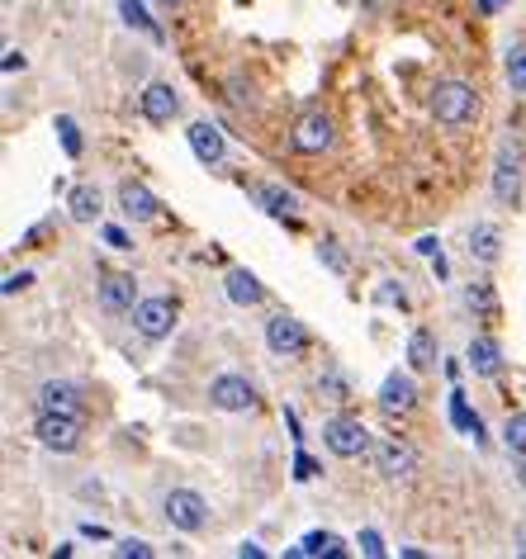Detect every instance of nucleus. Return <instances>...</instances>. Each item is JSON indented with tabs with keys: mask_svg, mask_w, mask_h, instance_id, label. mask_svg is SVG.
<instances>
[{
	"mask_svg": "<svg viewBox=\"0 0 526 559\" xmlns=\"http://www.w3.org/2000/svg\"><path fill=\"white\" fill-rule=\"evenodd\" d=\"M493 5H503V0H479V10H484V15H489Z\"/></svg>",
	"mask_w": 526,
	"mask_h": 559,
	"instance_id": "obj_40",
	"label": "nucleus"
},
{
	"mask_svg": "<svg viewBox=\"0 0 526 559\" xmlns=\"http://www.w3.org/2000/svg\"><path fill=\"white\" fill-rule=\"evenodd\" d=\"M34 408H38V413L86 417V408H81V389H76V384H67V379H48V384L34 394Z\"/></svg>",
	"mask_w": 526,
	"mask_h": 559,
	"instance_id": "obj_10",
	"label": "nucleus"
},
{
	"mask_svg": "<svg viewBox=\"0 0 526 559\" xmlns=\"http://www.w3.org/2000/svg\"><path fill=\"white\" fill-rule=\"evenodd\" d=\"M503 441H508L512 455H526V413H512L503 422Z\"/></svg>",
	"mask_w": 526,
	"mask_h": 559,
	"instance_id": "obj_26",
	"label": "nucleus"
},
{
	"mask_svg": "<svg viewBox=\"0 0 526 559\" xmlns=\"http://www.w3.org/2000/svg\"><path fill=\"white\" fill-rule=\"evenodd\" d=\"M318 256H323V261H327V266H332V271H346V256L337 252L332 242H323V247H318Z\"/></svg>",
	"mask_w": 526,
	"mask_h": 559,
	"instance_id": "obj_33",
	"label": "nucleus"
},
{
	"mask_svg": "<svg viewBox=\"0 0 526 559\" xmlns=\"http://www.w3.org/2000/svg\"><path fill=\"white\" fill-rule=\"evenodd\" d=\"M323 441L332 455H342V460H361L370 451V432H365L356 417H332L323 427Z\"/></svg>",
	"mask_w": 526,
	"mask_h": 559,
	"instance_id": "obj_3",
	"label": "nucleus"
},
{
	"mask_svg": "<svg viewBox=\"0 0 526 559\" xmlns=\"http://www.w3.org/2000/svg\"><path fill=\"white\" fill-rule=\"evenodd\" d=\"M5 72H24V53L19 48H5Z\"/></svg>",
	"mask_w": 526,
	"mask_h": 559,
	"instance_id": "obj_37",
	"label": "nucleus"
},
{
	"mask_svg": "<svg viewBox=\"0 0 526 559\" xmlns=\"http://www.w3.org/2000/svg\"><path fill=\"white\" fill-rule=\"evenodd\" d=\"M114 555H124V559H147V555H152V545H147V541H119V545H114Z\"/></svg>",
	"mask_w": 526,
	"mask_h": 559,
	"instance_id": "obj_30",
	"label": "nucleus"
},
{
	"mask_svg": "<svg viewBox=\"0 0 526 559\" xmlns=\"http://www.w3.org/2000/svg\"><path fill=\"white\" fill-rule=\"evenodd\" d=\"M517 195H522V157H517L512 147H503V152H498V166H493V199H498L503 209H512Z\"/></svg>",
	"mask_w": 526,
	"mask_h": 559,
	"instance_id": "obj_9",
	"label": "nucleus"
},
{
	"mask_svg": "<svg viewBox=\"0 0 526 559\" xmlns=\"http://www.w3.org/2000/svg\"><path fill=\"white\" fill-rule=\"evenodd\" d=\"M290 143H294V152H327V147H332V119H327L323 109L299 114V124H294Z\"/></svg>",
	"mask_w": 526,
	"mask_h": 559,
	"instance_id": "obj_7",
	"label": "nucleus"
},
{
	"mask_svg": "<svg viewBox=\"0 0 526 559\" xmlns=\"http://www.w3.org/2000/svg\"><path fill=\"white\" fill-rule=\"evenodd\" d=\"M105 242H109V247H114V252H128V247H133V242H128V233H124V228H105Z\"/></svg>",
	"mask_w": 526,
	"mask_h": 559,
	"instance_id": "obj_35",
	"label": "nucleus"
},
{
	"mask_svg": "<svg viewBox=\"0 0 526 559\" xmlns=\"http://www.w3.org/2000/svg\"><path fill=\"white\" fill-rule=\"evenodd\" d=\"M408 365H413V370H432L436 365V337L427 327H418V332L408 337Z\"/></svg>",
	"mask_w": 526,
	"mask_h": 559,
	"instance_id": "obj_20",
	"label": "nucleus"
},
{
	"mask_svg": "<svg viewBox=\"0 0 526 559\" xmlns=\"http://www.w3.org/2000/svg\"><path fill=\"white\" fill-rule=\"evenodd\" d=\"M313 474H318V465H313L309 455L299 451V455H294V479H299V484H304V479H313Z\"/></svg>",
	"mask_w": 526,
	"mask_h": 559,
	"instance_id": "obj_32",
	"label": "nucleus"
},
{
	"mask_svg": "<svg viewBox=\"0 0 526 559\" xmlns=\"http://www.w3.org/2000/svg\"><path fill=\"white\" fill-rule=\"evenodd\" d=\"M474 114H479V95H474V86H465V81H441L432 95V119L446 128H460L470 124Z\"/></svg>",
	"mask_w": 526,
	"mask_h": 559,
	"instance_id": "obj_1",
	"label": "nucleus"
},
{
	"mask_svg": "<svg viewBox=\"0 0 526 559\" xmlns=\"http://www.w3.org/2000/svg\"><path fill=\"white\" fill-rule=\"evenodd\" d=\"M294 555H327V559H342L346 555V541L342 536H332V531H309Z\"/></svg>",
	"mask_w": 526,
	"mask_h": 559,
	"instance_id": "obj_18",
	"label": "nucleus"
},
{
	"mask_svg": "<svg viewBox=\"0 0 526 559\" xmlns=\"http://www.w3.org/2000/svg\"><path fill=\"white\" fill-rule=\"evenodd\" d=\"M237 555H242V559H266V550H261V545H242Z\"/></svg>",
	"mask_w": 526,
	"mask_h": 559,
	"instance_id": "obj_39",
	"label": "nucleus"
},
{
	"mask_svg": "<svg viewBox=\"0 0 526 559\" xmlns=\"http://www.w3.org/2000/svg\"><path fill=\"white\" fill-rule=\"evenodd\" d=\"M57 138H62V147H67V157H81V128H76V119H57Z\"/></svg>",
	"mask_w": 526,
	"mask_h": 559,
	"instance_id": "obj_29",
	"label": "nucleus"
},
{
	"mask_svg": "<svg viewBox=\"0 0 526 559\" xmlns=\"http://www.w3.org/2000/svg\"><path fill=\"white\" fill-rule=\"evenodd\" d=\"M465 356H470V370H474V375H484V379H493L498 370H503V356H498V346H493L489 337H474Z\"/></svg>",
	"mask_w": 526,
	"mask_h": 559,
	"instance_id": "obj_16",
	"label": "nucleus"
},
{
	"mask_svg": "<svg viewBox=\"0 0 526 559\" xmlns=\"http://www.w3.org/2000/svg\"><path fill=\"white\" fill-rule=\"evenodd\" d=\"M119 15H124V24L128 29H143L147 38H162V29L147 19V10H143V0H119Z\"/></svg>",
	"mask_w": 526,
	"mask_h": 559,
	"instance_id": "obj_24",
	"label": "nucleus"
},
{
	"mask_svg": "<svg viewBox=\"0 0 526 559\" xmlns=\"http://www.w3.org/2000/svg\"><path fill=\"white\" fill-rule=\"evenodd\" d=\"M261 199H266V209L280 218H290L294 214V195L290 190H280V185H261Z\"/></svg>",
	"mask_w": 526,
	"mask_h": 559,
	"instance_id": "obj_27",
	"label": "nucleus"
},
{
	"mask_svg": "<svg viewBox=\"0 0 526 559\" xmlns=\"http://www.w3.org/2000/svg\"><path fill=\"white\" fill-rule=\"evenodd\" d=\"M498 252H503V247H498V228H489V223H484V228H474V233H470V256H474V261L493 266V261H498Z\"/></svg>",
	"mask_w": 526,
	"mask_h": 559,
	"instance_id": "obj_21",
	"label": "nucleus"
},
{
	"mask_svg": "<svg viewBox=\"0 0 526 559\" xmlns=\"http://www.w3.org/2000/svg\"><path fill=\"white\" fill-rule=\"evenodd\" d=\"M380 304H399V308H408V294H403L399 285H380Z\"/></svg>",
	"mask_w": 526,
	"mask_h": 559,
	"instance_id": "obj_34",
	"label": "nucleus"
},
{
	"mask_svg": "<svg viewBox=\"0 0 526 559\" xmlns=\"http://www.w3.org/2000/svg\"><path fill=\"white\" fill-rule=\"evenodd\" d=\"M29 285H34V275H29V271H19V275H10V280H5L0 289H5V294H19V289H29Z\"/></svg>",
	"mask_w": 526,
	"mask_h": 559,
	"instance_id": "obj_36",
	"label": "nucleus"
},
{
	"mask_svg": "<svg viewBox=\"0 0 526 559\" xmlns=\"http://www.w3.org/2000/svg\"><path fill=\"white\" fill-rule=\"evenodd\" d=\"M209 403L223 413H247V408H256V389L242 375H218L209 384Z\"/></svg>",
	"mask_w": 526,
	"mask_h": 559,
	"instance_id": "obj_6",
	"label": "nucleus"
},
{
	"mask_svg": "<svg viewBox=\"0 0 526 559\" xmlns=\"http://www.w3.org/2000/svg\"><path fill=\"white\" fill-rule=\"evenodd\" d=\"M72 218L76 223H95L100 218V190L95 185H76L72 190Z\"/></svg>",
	"mask_w": 526,
	"mask_h": 559,
	"instance_id": "obj_22",
	"label": "nucleus"
},
{
	"mask_svg": "<svg viewBox=\"0 0 526 559\" xmlns=\"http://www.w3.org/2000/svg\"><path fill=\"white\" fill-rule=\"evenodd\" d=\"M190 147L204 166H218L223 162V133L214 124H190Z\"/></svg>",
	"mask_w": 526,
	"mask_h": 559,
	"instance_id": "obj_15",
	"label": "nucleus"
},
{
	"mask_svg": "<svg viewBox=\"0 0 526 559\" xmlns=\"http://www.w3.org/2000/svg\"><path fill=\"white\" fill-rule=\"evenodd\" d=\"M418 252L422 256H441V242H436V237H418Z\"/></svg>",
	"mask_w": 526,
	"mask_h": 559,
	"instance_id": "obj_38",
	"label": "nucleus"
},
{
	"mask_svg": "<svg viewBox=\"0 0 526 559\" xmlns=\"http://www.w3.org/2000/svg\"><path fill=\"white\" fill-rule=\"evenodd\" d=\"M228 299H233L237 308L261 304V285H256V275L252 271H228Z\"/></svg>",
	"mask_w": 526,
	"mask_h": 559,
	"instance_id": "obj_19",
	"label": "nucleus"
},
{
	"mask_svg": "<svg viewBox=\"0 0 526 559\" xmlns=\"http://www.w3.org/2000/svg\"><path fill=\"white\" fill-rule=\"evenodd\" d=\"M361 550L370 559H380L384 555V541H380V531H361Z\"/></svg>",
	"mask_w": 526,
	"mask_h": 559,
	"instance_id": "obj_31",
	"label": "nucleus"
},
{
	"mask_svg": "<svg viewBox=\"0 0 526 559\" xmlns=\"http://www.w3.org/2000/svg\"><path fill=\"white\" fill-rule=\"evenodd\" d=\"M451 422L460 427L465 436H474V441H484V422H479V413H470V403H465V394H451Z\"/></svg>",
	"mask_w": 526,
	"mask_h": 559,
	"instance_id": "obj_23",
	"label": "nucleus"
},
{
	"mask_svg": "<svg viewBox=\"0 0 526 559\" xmlns=\"http://www.w3.org/2000/svg\"><path fill=\"white\" fill-rule=\"evenodd\" d=\"M100 308L105 313H133L138 308V280L124 271H109L100 280Z\"/></svg>",
	"mask_w": 526,
	"mask_h": 559,
	"instance_id": "obj_12",
	"label": "nucleus"
},
{
	"mask_svg": "<svg viewBox=\"0 0 526 559\" xmlns=\"http://www.w3.org/2000/svg\"><path fill=\"white\" fill-rule=\"evenodd\" d=\"M157 5H166V10H176V5H185V0H157Z\"/></svg>",
	"mask_w": 526,
	"mask_h": 559,
	"instance_id": "obj_41",
	"label": "nucleus"
},
{
	"mask_svg": "<svg viewBox=\"0 0 526 559\" xmlns=\"http://www.w3.org/2000/svg\"><path fill=\"white\" fill-rule=\"evenodd\" d=\"M166 522L176 531H200L209 522V503L195 488H176V493H166Z\"/></svg>",
	"mask_w": 526,
	"mask_h": 559,
	"instance_id": "obj_4",
	"label": "nucleus"
},
{
	"mask_svg": "<svg viewBox=\"0 0 526 559\" xmlns=\"http://www.w3.org/2000/svg\"><path fill=\"white\" fill-rule=\"evenodd\" d=\"M517 479H522V488H526V460H522V469H517Z\"/></svg>",
	"mask_w": 526,
	"mask_h": 559,
	"instance_id": "obj_42",
	"label": "nucleus"
},
{
	"mask_svg": "<svg viewBox=\"0 0 526 559\" xmlns=\"http://www.w3.org/2000/svg\"><path fill=\"white\" fill-rule=\"evenodd\" d=\"M81 422L86 417H72V413H38L34 422V436L48 446V451H76L81 446Z\"/></svg>",
	"mask_w": 526,
	"mask_h": 559,
	"instance_id": "obj_2",
	"label": "nucleus"
},
{
	"mask_svg": "<svg viewBox=\"0 0 526 559\" xmlns=\"http://www.w3.org/2000/svg\"><path fill=\"white\" fill-rule=\"evenodd\" d=\"M380 408L384 413H413L418 408V384L408 375H389L380 384Z\"/></svg>",
	"mask_w": 526,
	"mask_h": 559,
	"instance_id": "obj_14",
	"label": "nucleus"
},
{
	"mask_svg": "<svg viewBox=\"0 0 526 559\" xmlns=\"http://www.w3.org/2000/svg\"><path fill=\"white\" fill-rule=\"evenodd\" d=\"M133 327L143 332L147 342H162V337H171V327H176V304L171 299H138Z\"/></svg>",
	"mask_w": 526,
	"mask_h": 559,
	"instance_id": "obj_5",
	"label": "nucleus"
},
{
	"mask_svg": "<svg viewBox=\"0 0 526 559\" xmlns=\"http://www.w3.org/2000/svg\"><path fill=\"white\" fill-rule=\"evenodd\" d=\"M465 304H470V308H479L484 318H498V299H493L489 280H479V285H470V289H465Z\"/></svg>",
	"mask_w": 526,
	"mask_h": 559,
	"instance_id": "obj_25",
	"label": "nucleus"
},
{
	"mask_svg": "<svg viewBox=\"0 0 526 559\" xmlns=\"http://www.w3.org/2000/svg\"><path fill=\"white\" fill-rule=\"evenodd\" d=\"M119 199H124V214L138 218V223H147V218H157V199L147 195L138 181H124V190H119Z\"/></svg>",
	"mask_w": 526,
	"mask_h": 559,
	"instance_id": "obj_17",
	"label": "nucleus"
},
{
	"mask_svg": "<svg viewBox=\"0 0 526 559\" xmlns=\"http://www.w3.org/2000/svg\"><path fill=\"white\" fill-rule=\"evenodd\" d=\"M266 346H271L275 356H304L309 351V332H304V323L299 318H271L266 323Z\"/></svg>",
	"mask_w": 526,
	"mask_h": 559,
	"instance_id": "obj_8",
	"label": "nucleus"
},
{
	"mask_svg": "<svg viewBox=\"0 0 526 559\" xmlns=\"http://www.w3.org/2000/svg\"><path fill=\"white\" fill-rule=\"evenodd\" d=\"M375 465H380L384 479H408V474L418 469V451H413L408 441H399V436H389V441L375 446Z\"/></svg>",
	"mask_w": 526,
	"mask_h": 559,
	"instance_id": "obj_11",
	"label": "nucleus"
},
{
	"mask_svg": "<svg viewBox=\"0 0 526 559\" xmlns=\"http://www.w3.org/2000/svg\"><path fill=\"white\" fill-rule=\"evenodd\" d=\"M176 109H181V95L171 91L166 81H152L143 91V114H147V124H171L176 119Z\"/></svg>",
	"mask_w": 526,
	"mask_h": 559,
	"instance_id": "obj_13",
	"label": "nucleus"
},
{
	"mask_svg": "<svg viewBox=\"0 0 526 559\" xmlns=\"http://www.w3.org/2000/svg\"><path fill=\"white\" fill-rule=\"evenodd\" d=\"M508 81H512V91H526V48L522 43L508 48Z\"/></svg>",
	"mask_w": 526,
	"mask_h": 559,
	"instance_id": "obj_28",
	"label": "nucleus"
}]
</instances>
